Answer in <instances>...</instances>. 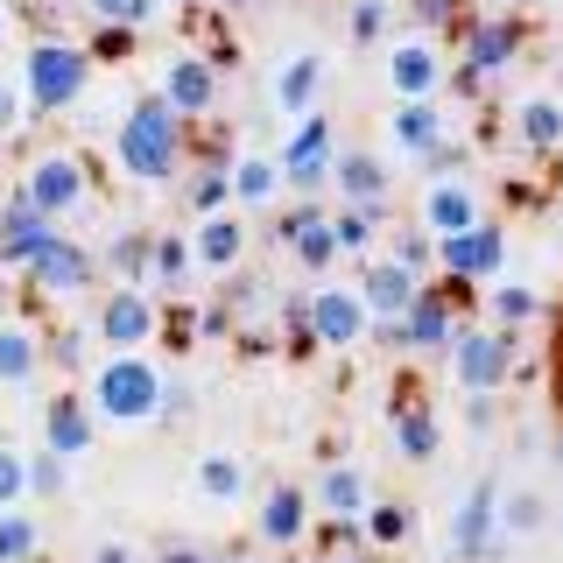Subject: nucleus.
Segmentation results:
<instances>
[{"label":"nucleus","mask_w":563,"mask_h":563,"mask_svg":"<svg viewBox=\"0 0 563 563\" xmlns=\"http://www.w3.org/2000/svg\"><path fill=\"white\" fill-rule=\"evenodd\" d=\"M275 163H339V148H331V120L324 113H303L289 134V148L275 155Z\"/></svg>","instance_id":"obj_23"},{"label":"nucleus","mask_w":563,"mask_h":563,"mask_svg":"<svg viewBox=\"0 0 563 563\" xmlns=\"http://www.w3.org/2000/svg\"><path fill=\"white\" fill-rule=\"evenodd\" d=\"M198 486L211 493V500H240V486H246L240 479V457H225V451L205 457V465H198Z\"/></svg>","instance_id":"obj_32"},{"label":"nucleus","mask_w":563,"mask_h":563,"mask_svg":"<svg viewBox=\"0 0 563 563\" xmlns=\"http://www.w3.org/2000/svg\"><path fill=\"white\" fill-rule=\"evenodd\" d=\"M437 261H444V275L479 282V275H500L507 268V240H500V225H465V233L437 240Z\"/></svg>","instance_id":"obj_5"},{"label":"nucleus","mask_w":563,"mask_h":563,"mask_svg":"<svg viewBox=\"0 0 563 563\" xmlns=\"http://www.w3.org/2000/svg\"><path fill=\"white\" fill-rule=\"evenodd\" d=\"M14 128V99H8V85H0V134Z\"/></svg>","instance_id":"obj_48"},{"label":"nucleus","mask_w":563,"mask_h":563,"mask_svg":"<svg viewBox=\"0 0 563 563\" xmlns=\"http://www.w3.org/2000/svg\"><path fill=\"white\" fill-rule=\"evenodd\" d=\"M225 198H233V176H225V169H198V176H190V211H198V219H219Z\"/></svg>","instance_id":"obj_29"},{"label":"nucleus","mask_w":563,"mask_h":563,"mask_svg":"<svg viewBox=\"0 0 563 563\" xmlns=\"http://www.w3.org/2000/svg\"><path fill=\"white\" fill-rule=\"evenodd\" d=\"M163 99L176 106V120L205 113V106H211V70H205L198 57H176V64H169V92H163Z\"/></svg>","instance_id":"obj_19"},{"label":"nucleus","mask_w":563,"mask_h":563,"mask_svg":"<svg viewBox=\"0 0 563 563\" xmlns=\"http://www.w3.org/2000/svg\"><path fill=\"white\" fill-rule=\"evenodd\" d=\"M395 444L401 457H437V444H444V430H437V416H422V409H395Z\"/></svg>","instance_id":"obj_26"},{"label":"nucleus","mask_w":563,"mask_h":563,"mask_svg":"<svg viewBox=\"0 0 563 563\" xmlns=\"http://www.w3.org/2000/svg\"><path fill=\"white\" fill-rule=\"evenodd\" d=\"M92 401L113 422H141V416H163V374H155L148 360H113L99 366L92 380Z\"/></svg>","instance_id":"obj_2"},{"label":"nucleus","mask_w":563,"mask_h":563,"mask_svg":"<svg viewBox=\"0 0 563 563\" xmlns=\"http://www.w3.org/2000/svg\"><path fill=\"white\" fill-rule=\"evenodd\" d=\"M360 563H366V556H360Z\"/></svg>","instance_id":"obj_53"},{"label":"nucleus","mask_w":563,"mask_h":563,"mask_svg":"<svg viewBox=\"0 0 563 563\" xmlns=\"http://www.w3.org/2000/svg\"><path fill=\"white\" fill-rule=\"evenodd\" d=\"M521 49V29L507 22V14H486V22H472V43H465V70L472 78H486V70H507V57Z\"/></svg>","instance_id":"obj_12"},{"label":"nucleus","mask_w":563,"mask_h":563,"mask_svg":"<svg viewBox=\"0 0 563 563\" xmlns=\"http://www.w3.org/2000/svg\"><path fill=\"white\" fill-rule=\"evenodd\" d=\"M184 268H190V254H184L176 240H163V246H155V275H163V282H176Z\"/></svg>","instance_id":"obj_42"},{"label":"nucleus","mask_w":563,"mask_h":563,"mask_svg":"<svg viewBox=\"0 0 563 563\" xmlns=\"http://www.w3.org/2000/svg\"><path fill=\"white\" fill-rule=\"evenodd\" d=\"M366 528H374V542H401L409 536V507H395V500H380L374 515H366Z\"/></svg>","instance_id":"obj_38"},{"label":"nucleus","mask_w":563,"mask_h":563,"mask_svg":"<svg viewBox=\"0 0 563 563\" xmlns=\"http://www.w3.org/2000/svg\"><path fill=\"white\" fill-rule=\"evenodd\" d=\"M163 563H211V556H198V550H169Z\"/></svg>","instance_id":"obj_49"},{"label":"nucleus","mask_w":563,"mask_h":563,"mask_svg":"<svg viewBox=\"0 0 563 563\" xmlns=\"http://www.w3.org/2000/svg\"><path fill=\"white\" fill-rule=\"evenodd\" d=\"M422 225H430V233H465V225H479V205H472L465 184H437L430 198H422Z\"/></svg>","instance_id":"obj_17"},{"label":"nucleus","mask_w":563,"mask_h":563,"mask_svg":"<svg viewBox=\"0 0 563 563\" xmlns=\"http://www.w3.org/2000/svg\"><path fill=\"white\" fill-rule=\"evenodd\" d=\"M240 246H246V233H240L233 219H205V233H198V246H190V261H198V268H233Z\"/></svg>","instance_id":"obj_24"},{"label":"nucleus","mask_w":563,"mask_h":563,"mask_svg":"<svg viewBox=\"0 0 563 563\" xmlns=\"http://www.w3.org/2000/svg\"><path fill=\"white\" fill-rule=\"evenodd\" d=\"M507 8H528V0H507Z\"/></svg>","instance_id":"obj_50"},{"label":"nucleus","mask_w":563,"mask_h":563,"mask_svg":"<svg viewBox=\"0 0 563 563\" xmlns=\"http://www.w3.org/2000/svg\"><path fill=\"white\" fill-rule=\"evenodd\" d=\"M521 141L528 148H556L563 141V106L556 99H528L521 106Z\"/></svg>","instance_id":"obj_28"},{"label":"nucleus","mask_w":563,"mask_h":563,"mask_svg":"<svg viewBox=\"0 0 563 563\" xmlns=\"http://www.w3.org/2000/svg\"><path fill=\"white\" fill-rule=\"evenodd\" d=\"M92 563H134V556H128V550H120V542H106V550H99Z\"/></svg>","instance_id":"obj_47"},{"label":"nucleus","mask_w":563,"mask_h":563,"mask_svg":"<svg viewBox=\"0 0 563 563\" xmlns=\"http://www.w3.org/2000/svg\"><path fill=\"white\" fill-rule=\"evenodd\" d=\"M401 339H409L416 352H444V345H457V324H451V303L422 282V296L409 303V317H401Z\"/></svg>","instance_id":"obj_11"},{"label":"nucleus","mask_w":563,"mask_h":563,"mask_svg":"<svg viewBox=\"0 0 563 563\" xmlns=\"http://www.w3.org/2000/svg\"><path fill=\"white\" fill-rule=\"evenodd\" d=\"M303 515H310L303 493H296V486H275L268 507H261V536H268V542H296V536H303Z\"/></svg>","instance_id":"obj_22"},{"label":"nucleus","mask_w":563,"mask_h":563,"mask_svg":"<svg viewBox=\"0 0 563 563\" xmlns=\"http://www.w3.org/2000/svg\"><path fill=\"white\" fill-rule=\"evenodd\" d=\"M219 563H233V556H219Z\"/></svg>","instance_id":"obj_52"},{"label":"nucleus","mask_w":563,"mask_h":563,"mask_svg":"<svg viewBox=\"0 0 563 563\" xmlns=\"http://www.w3.org/2000/svg\"><path fill=\"white\" fill-rule=\"evenodd\" d=\"M387 78H395V92H401V99H437V85H444V64H437V49H430V43H401Z\"/></svg>","instance_id":"obj_14"},{"label":"nucleus","mask_w":563,"mask_h":563,"mask_svg":"<svg viewBox=\"0 0 563 563\" xmlns=\"http://www.w3.org/2000/svg\"><path fill=\"white\" fill-rule=\"evenodd\" d=\"M29 486H35V493H64V457H57V451H43V457L29 465Z\"/></svg>","instance_id":"obj_41"},{"label":"nucleus","mask_w":563,"mask_h":563,"mask_svg":"<svg viewBox=\"0 0 563 563\" xmlns=\"http://www.w3.org/2000/svg\"><path fill=\"white\" fill-rule=\"evenodd\" d=\"M275 190H282V163H275V155H246V163L233 169V198L240 205H268Z\"/></svg>","instance_id":"obj_25"},{"label":"nucleus","mask_w":563,"mask_h":563,"mask_svg":"<svg viewBox=\"0 0 563 563\" xmlns=\"http://www.w3.org/2000/svg\"><path fill=\"white\" fill-rule=\"evenodd\" d=\"M99 331H106V339H113V345H141V339H148V331H155V303H148V296H141V289H120L113 303H106Z\"/></svg>","instance_id":"obj_16"},{"label":"nucleus","mask_w":563,"mask_h":563,"mask_svg":"<svg viewBox=\"0 0 563 563\" xmlns=\"http://www.w3.org/2000/svg\"><path fill=\"white\" fill-rule=\"evenodd\" d=\"M366 303L360 289H317L310 296V345H360Z\"/></svg>","instance_id":"obj_7"},{"label":"nucleus","mask_w":563,"mask_h":563,"mask_svg":"<svg viewBox=\"0 0 563 563\" xmlns=\"http://www.w3.org/2000/svg\"><path fill=\"white\" fill-rule=\"evenodd\" d=\"M387 261H401L409 275H422V268H430V233H401V240H395V254H387Z\"/></svg>","instance_id":"obj_40"},{"label":"nucleus","mask_w":563,"mask_h":563,"mask_svg":"<svg viewBox=\"0 0 563 563\" xmlns=\"http://www.w3.org/2000/svg\"><path fill=\"white\" fill-rule=\"evenodd\" d=\"M395 141L409 155H430L437 141H444V113H437V99H401V113H395Z\"/></svg>","instance_id":"obj_18"},{"label":"nucleus","mask_w":563,"mask_h":563,"mask_svg":"<svg viewBox=\"0 0 563 563\" xmlns=\"http://www.w3.org/2000/svg\"><path fill=\"white\" fill-rule=\"evenodd\" d=\"M331 184H339L360 211H374V205H380V190H387V169H380L366 148H339V163H331Z\"/></svg>","instance_id":"obj_13"},{"label":"nucleus","mask_w":563,"mask_h":563,"mask_svg":"<svg viewBox=\"0 0 563 563\" xmlns=\"http://www.w3.org/2000/svg\"><path fill=\"white\" fill-rule=\"evenodd\" d=\"M317 92H324V57H289L282 64V78H275V99H282V113H317Z\"/></svg>","instance_id":"obj_15"},{"label":"nucleus","mask_w":563,"mask_h":563,"mask_svg":"<svg viewBox=\"0 0 563 563\" xmlns=\"http://www.w3.org/2000/svg\"><path fill=\"white\" fill-rule=\"evenodd\" d=\"M536 521H542V507L528 500V493H521V500H507V528H536Z\"/></svg>","instance_id":"obj_45"},{"label":"nucleus","mask_w":563,"mask_h":563,"mask_svg":"<svg viewBox=\"0 0 563 563\" xmlns=\"http://www.w3.org/2000/svg\"><path fill=\"white\" fill-rule=\"evenodd\" d=\"M92 14H99L106 29H141L155 14V0H92Z\"/></svg>","instance_id":"obj_36"},{"label":"nucleus","mask_w":563,"mask_h":563,"mask_svg":"<svg viewBox=\"0 0 563 563\" xmlns=\"http://www.w3.org/2000/svg\"><path fill=\"white\" fill-rule=\"evenodd\" d=\"M29 268H35L43 289H78V282H92V254H85V246H70V240H57L43 261H29Z\"/></svg>","instance_id":"obj_20"},{"label":"nucleus","mask_w":563,"mask_h":563,"mask_svg":"<svg viewBox=\"0 0 563 563\" xmlns=\"http://www.w3.org/2000/svg\"><path fill=\"white\" fill-rule=\"evenodd\" d=\"M556 457H563V437H556Z\"/></svg>","instance_id":"obj_51"},{"label":"nucleus","mask_w":563,"mask_h":563,"mask_svg":"<svg viewBox=\"0 0 563 563\" xmlns=\"http://www.w3.org/2000/svg\"><path fill=\"white\" fill-rule=\"evenodd\" d=\"M92 49H99V57H128L134 35H128V29H99V43H92Z\"/></svg>","instance_id":"obj_44"},{"label":"nucleus","mask_w":563,"mask_h":563,"mask_svg":"<svg viewBox=\"0 0 563 563\" xmlns=\"http://www.w3.org/2000/svg\"><path fill=\"white\" fill-rule=\"evenodd\" d=\"M78 198H85V169L70 163V155H43V163L29 169V205L43 211V219L49 211H70Z\"/></svg>","instance_id":"obj_10"},{"label":"nucleus","mask_w":563,"mask_h":563,"mask_svg":"<svg viewBox=\"0 0 563 563\" xmlns=\"http://www.w3.org/2000/svg\"><path fill=\"white\" fill-rule=\"evenodd\" d=\"M29 374H35V339L29 331H0V380L22 387Z\"/></svg>","instance_id":"obj_31"},{"label":"nucleus","mask_w":563,"mask_h":563,"mask_svg":"<svg viewBox=\"0 0 563 563\" xmlns=\"http://www.w3.org/2000/svg\"><path fill=\"white\" fill-rule=\"evenodd\" d=\"M29 493V457H14V451H0V507H14Z\"/></svg>","instance_id":"obj_39"},{"label":"nucleus","mask_w":563,"mask_h":563,"mask_svg":"<svg viewBox=\"0 0 563 563\" xmlns=\"http://www.w3.org/2000/svg\"><path fill=\"white\" fill-rule=\"evenodd\" d=\"M374 219H380V205L374 211H339V219H331V233H339V254H366V246H374Z\"/></svg>","instance_id":"obj_30"},{"label":"nucleus","mask_w":563,"mask_h":563,"mask_svg":"<svg viewBox=\"0 0 563 563\" xmlns=\"http://www.w3.org/2000/svg\"><path fill=\"white\" fill-rule=\"evenodd\" d=\"M493 521H500V493H493V486H472L465 507H457V528H451V556H457V563L500 556V542H493Z\"/></svg>","instance_id":"obj_6"},{"label":"nucleus","mask_w":563,"mask_h":563,"mask_svg":"<svg viewBox=\"0 0 563 563\" xmlns=\"http://www.w3.org/2000/svg\"><path fill=\"white\" fill-rule=\"evenodd\" d=\"M451 366L472 395H493V387L507 380V366H515V345H507V331H457Z\"/></svg>","instance_id":"obj_4"},{"label":"nucleus","mask_w":563,"mask_h":563,"mask_svg":"<svg viewBox=\"0 0 563 563\" xmlns=\"http://www.w3.org/2000/svg\"><path fill=\"white\" fill-rule=\"evenodd\" d=\"M387 22H395V8H387V0H360V8H352V43H380Z\"/></svg>","instance_id":"obj_35"},{"label":"nucleus","mask_w":563,"mask_h":563,"mask_svg":"<svg viewBox=\"0 0 563 563\" xmlns=\"http://www.w3.org/2000/svg\"><path fill=\"white\" fill-rule=\"evenodd\" d=\"M49 451L57 457H78V451H92V416L78 409V401H49Z\"/></svg>","instance_id":"obj_21"},{"label":"nucleus","mask_w":563,"mask_h":563,"mask_svg":"<svg viewBox=\"0 0 563 563\" xmlns=\"http://www.w3.org/2000/svg\"><path fill=\"white\" fill-rule=\"evenodd\" d=\"M451 8H457V0H409V22L437 29V22H451Z\"/></svg>","instance_id":"obj_43"},{"label":"nucleus","mask_w":563,"mask_h":563,"mask_svg":"<svg viewBox=\"0 0 563 563\" xmlns=\"http://www.w3.org/2000/svg\"><path fill=\"white\" fill-rule=\"evenodd\" d=\"M465 422H472V430H486V422H493V395H472V409H465Z\"/></svg>","instance_id":"obj_46"},{"label":"nucleus","mask_w":563,"mask_h":563,"mask_svg":"<svg viewBox=\"0 0 563 563\" xmlns=\"http://www.w3.org/2000/svg\"><path fill=\"white\" fill-rule=\"evenodd\" d=\"M422 296V275H409L401 261H374L360 282V303L366 317H380V324H395V317H409V303Z\"/></svg>","instance_id":"obj_8"},{"label":"nucleus","mask_w":563,"mask_h":563,"mask_svg":"<svg viewBox=\"0 0 563 563\" xmlns=\"http://www.w3.org/2000/svg\"><path fill=\"white\" fill-rule=\"evenodd\" d=\"M85 70H92V57L70 43H35L29 49V106L35 113H57V106H70L85 92Z\"/></svg>","instance_id":"obj_3"},{"label":"nucleus","mask_w":563,"mask_h":563,"mask_svg":"<svg viewBox=\"0 0 563 563\" xmlns=\"http://www.w3.org/2000/svg\"><path fill=\"white\" fill-rule=\"evenodd\" d=\"M184 163V128H176V106L169 99H141L120 128V169L141 176V184H163Z\"/></svg>","instance_id":"obj_1"},{"label":"nucleus","mask_w":563,"mask_h":563,"mask_svg":"<svg viewBox=\"0 0 563 563\" xmlns=\"http://www.w3.org/2000/svg\"><path fill=\"white\" fill-rule=\"evenodd\" d=\"M493 310H500L507 324H528L542 303H536V289H521V282H500V289H493Z\"/></svg>","instance_id":"obj_37"},{"label":"nucleus","mask_w":563,"mask_h":563,"mask_svg":"<svg viewBox=\"0 0 563 563\" xmlns=\"http://www.w3.org/2000/svg\"><path fill=\"white\" fill-rule=\"evenodd\" d=\"M317 500H324L331 507V515H360V507H366V479H360V472H352V465H339V472H324V479H317Z\"/></svg>","instance_id":"obj_27"},{"label":"nucleus","mask_w":563,"mask_h":563,"mask_svg":"<svg viewBox=\"0 0 563 563\" xmlns=\"http://www.w3.org/2000/svg\"><path fill=\"white\" fill-rule=\"evenodd\" d=\"M49 246H57V225H49L43 211L29 205V190H22V198L8 205V219H0V254L8 261H43Z\"/></svg>","instance_id":"obj_9"},{"label":"nucleus","mask_w":563,"mask_h":563,"mask_svg":"<svg viewBox=\"0 0 563 563\" xmlns=\"http://www.w3.org/2000/svg\"><path fill=\"white\" fill-rule=\"evenodd\" d=\"M148 261H155V246L141 240V233H128V240H113V268L128 275V289H134L141 275H148Z\"/></svg>","instance_id":"obj_34"},{"label":"nucleus","mask_w":563,"mask_h":563,"mask_svg":"<svg viewBox=\"0 0 563 563\" xmlns=\"http://www.w3.org/2000/svg\"><path fill=\"white\" fill-rule=\"evenodd\" d=\"M35 556V521L29 515H0V563Z\"/></svg>","instance_id":"obj_33"}]
</instances>
